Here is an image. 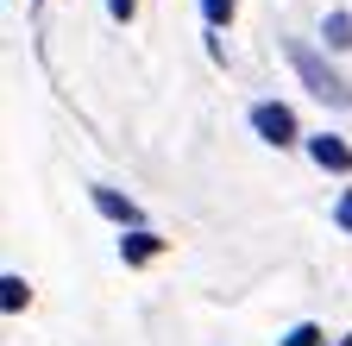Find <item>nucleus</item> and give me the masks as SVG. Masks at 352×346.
<instances>
[{
  "mask_svg": "<svg viewBox=\"0 0 352 346\" xmlns=\"http://www.w3.org/2000/svg\"><path fill=\"white\" fill-rule=\"evenodd\" d=\"M308 158H315L321 170H340V177L352 170V145H346V139H333V133H315V139H308Z\"/></svg>",
  "mask_w": 352,
  "mask_h": 346,
  "instance_id": "obj_4",
  "label": "nucleus"
},
{
  "mask_svg": "<svg viewBox=\"0 0 352 346\" xmlns=\"http://www.w3.org/2000/svg\"><path fill=\"white\" fill-rule=\"evenodd\" d=\"M321 45H327V51H346V45H352V13L333 7V13L321 19Z\"/></svg>",
  "mask_w": 352,
  "mask_h": 346,
  "instance_id": "obj_6",
  "label": "nucleus"
},
{
  "mask_svg": "<svg viewBox=\"0 0 352 346\" xmlns=\"http://www.w3.org/2000/svg\"><path fill=\"white\" fill-rule=\"evenodd\" d=\"M252 133H258L264 145H296V113H289L283 101H258V107H252Z\"/></svg>",
  "mask_w": 352,
  "mask_h": 346,
  "instance_id": "obj_2",
  "label": "nucleus"
},
{
  "mask_svg": "<svg viewBox=\"0 0 352 346\" xmlns=\"http://www.w3.org/2000/svg\"><path fill=\"white\" fill-rule=\"evenodd\" d=\"M132 7H139V0H107V13H113V19H132Z\"/></svg>",
  "mask_w": 352,
  "mask_h": 346,
  "instance_id": "obj_11",
  "label": "nucleus"
},
{
  "mask_svg": "<svg viewBox=\"0 0 352 346\" xmlns=\"http://www.w3.org/2000/svg\"><path fill=\"white\" fill-rule=\"evenodd\" d=\"M201 19H208V32L227 25V19H233V0H201Z\"/></svg>",
  "mask_w": 352,
  "mask_h": 346,
  "instance_id": "obj_8",
  "label": "nucleus"
},
{
  "mask_svg": "<svg viewBox=\"0 0 352 346\" xmlns=\"http://www.w3.org/2000/svg\"><path fill=\"white\" fill-rule=\"evenodd\" d=\"M120 258H126V265H145V258H157V233H145V227L120 233Z\"/></svg>",
  "mask_w": 352,
  "mask_h": 346,
  "instance_id": "obj_5",
  "label": "nucleus"
},
{
  "mask_svg": "<svg viewBox=\"0 0 352 346\" xmlns=\"http://www.w3.org/2000/svg\"><path fill=\"white\" fill-rule=\"evenodd\" d=\"M289 63H296V76L308 82V95H321L327 107H352V89L340 82V69H333V63H321L308 45H289Z\"/></svg>",
  "mask_w": 352,
  "mask_h": 346,
  "instance_id": "obj_1",
  "label": "nucleus"
},
{
  "mask_svg": "<svg viewBox=\"0 0 352 346\" xmlns=\"http://www.w3.org/2000/svg\"><path fill=\"white\" fill-rule=\"evenodd\" d=\"M333 221H340V227L352 233V189H340V202H333Z\"/></svg>",
  "mask_w": 352,
  "mask_h": 346,
  "instance_id": "obj_10",
  "label": "nucleus"
},
{
  "mask_svg": "<svg viewBox=\"0 0 352 346\" xmlns=\"http://www.w3.org/2000/svg\"><path fill=\"white\" fill-rule=\"evenodd\" d=\"M321 340H327V334H321L315 321H296V327L283 334V346H321Z\"/></svg>",
  "mask_w": 352,
  "mask_h": 346,
  "instance_id": "obj_7",
  "label": "nucleus"
},
{
  "mask_svg": "<svg viewBox=\"0 0 352 346\" xmlns=\"http://www.w3.org/2000/svg\"><path fill=\"white\" fill-rule=\"evenodd\" d=\"M0 283H7V290H0V302H7V315H19V302H25V283H19V277H0Z\"/></svg>",
  "mask_w": 352,
  "mask_h": 346,
  "instance_id": "obj_9",
  "label": "nucleus"
},
{
  "mask_svg": "<svg viewBox=\"0 0 352 346\" xmlns=\"http://www.w3.org/2000/svg\"><path fill=\"white\" fill-rule=\"evenodd\" d=\"M95 208L107 214V221H120V227H145L139 202H132V195H120V189H107V183H95Z\"/></svg>",
  "mask_w": 352,
  "mask_h": 346,
  "instance_id": "obj_3",
  "label": "nucleus"
}]
</instances>
